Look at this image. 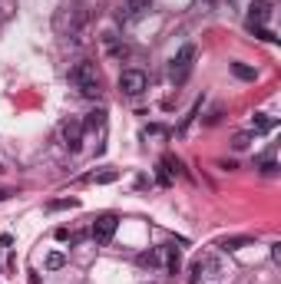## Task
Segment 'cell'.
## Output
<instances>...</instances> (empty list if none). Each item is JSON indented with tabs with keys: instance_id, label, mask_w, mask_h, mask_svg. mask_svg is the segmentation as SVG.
I'll return each mask as SVG.
<instances>
[{
	"instance_id": "6da1fadb",
	"label": "cell",
	"mask_w": 281,
	"mask_h": 284,
	"mask_svg": "<svg viewBox=\"0 0 281 284\" xmlns=\"http://www.w3.org/2000/svg\"><path fill=\"white\" fill-rule=\"evenodd\" d=\"M69 83H73L76 89H80V96H100V70H96L93 60H80V63H73V70H69Z\"/></svg>"
},
{
	"instance_id": "7a4b0ae2",
	"label": "cell",
	"mask_w": 281,
	"mask_h": 284,
	"mask_svg": "<svg viewBox=\"0 0 281 284\" xmlns=\"http://www.w3.org/2000/svg\"><path fill=\"white\" fill-rule=\"evenodd\" d=\"M195 60H199L195 43H185V46H182V50L172 57V63H169V80H172L175 86L189 83V76H192V70H195Z\"/></svg>"
},
{
	"instance_id": "3957f363",
	"label": "cell",
	"mask_w": 281,
	"mask_h": 284,
	"mask_svg": "<svg viewBox=\"0 0 281 284\" xmlns=\"http://www.w3.org/2000/svg\"><path fill=\"white\" fill-rule=\"evenodd\" d=\"M222 274V261L215 251H202L199 258L189 265V284H202V281H215Z\"/></svg>"
},
{
	"instance_id": "277c9868",
	"label": "cell",
	"mask_w": 281,
	"mask_h": 284,
	"mask_svg": "<svg viewBox=\"0 0 281 284\" xmlns=\"http://www.w3.org/2000/svg\"><path fill=\"white\" fill-rule=\"evenodd\" d=\"M83 133H86V129H83V119H66L60 126V142L66 145L69 152H80V145H83Z\"/></svg>"
},
{
	"instance_id": "5b68a950",
	"label": "cell",
	"mask_w": 281,
	"mask_h": 284,
	"mask_svg": "<svg viewBox=\"0 0 281 284\" xmlns=\"http://www.w3.org/2000/svg\"><path fill=\"white\" fill-rule=\"evenodd\" d=\"M119 93L123 96H143L146 93V73L143 70H123L119 73Z\"/></svg>"
},
{
	"instance_id": "8992f818",
	"label": "cell",
	"mask_w": 281,
	"mask_h": 284,
	"mask_svg": "<svg viewBox=\"0 0 281 284\" xmlns=\"http://www.w3.org/2000/svg\"><path fill=\"white\" fill-rule=\"evenodd\" d=\"M149 10H152V0H126V4L119 7V23H136V20H143Z\"/></svg>"
},
{
	"instance_id": "52a82bcc",
	"label": "cell",
	"mask_w": 281,
	"mask_h": 284,
	"mask_svg": "<svg viewBox=\"0 0 281 284\" xmlns=\"http://www.w3.org/2000/svg\"><path fill=\"white\" fill-rule=\"evenodd\" d=\"M116 225H119L116 215H100V218L93 221V241L96 245H109L112 235H116Z\"/></svg>"
},
{
	"instance_id": "ba28073f",
	"label": "cell",
	"mask_w": 281,
	"mask_h": 284,
	"mask_svg": "<svg viewBox=\"0 0 281 284\" xmlns=\"http://www.w3.org/2000/svg\"><path fill=\"white\" fill-rule=\"evenodd\" d=\"M179 268H182V254H179V248H175V245H159V271H166V274H179Z\"/></svg>"
},
{
	"instance_id": "9c48e42d",
	"label": "cell",
	"mask_w": 281,
	"mask_h": 284,
	"mask_svg": "<svg viewBox=\"0 0 281 284\" xmlns=\"http://www.w3.org/2000/svg\"><path fill=\"white\" fill-rule=\"evenodd\" d=\"M268 20H271V4H268V0H255V4L248 7V30L265 27Z\"/></svg>"
},
{
	"instance_id": "30bf717a",
	"label": "cell",
	"mask_w": 281,
	"mask_h": 284,
	"mask_svg": "<svg viewBox=\"0 0 281 284\" xmlns=\"http://www.w3.org/2000/svg\"><path fill=\"white\" fill-rule=\"evenodd\" d=\"M275 126H278V119L268 116V113H255L251 116V133H271Z\"/></svg>"
},
{
	"instance_id": "8fae6325",
	"label": "cell",
	"mask_w": 281,
	"mask_h": 284,
	"mask_svg": "<svg viewBox=\"0 0 281 284\" xmlns=\"http://www.w3.org/2000/svg\"><path fill=\"white\" fill-rule=\"evenodd\" d=\"M245 245H251L248 235H231V238H222V241H219L222 251H238V248H245Z\"/></svg>"
},
{
	"instance_id": "7c38bea8",
	"label": "cell",
	"mask_w": 281,
	"mask_h": 284,
	"mask_svg": "<svg viewBox=\"0 0 281 284\" xmlns=\"http://www.w3.org/2000/svg\"><path fill=\"white\" fill-rule=\"evenodd\" d=\"M231 76H238V80H245V83H251V80H258V73H255V66H248V63H231Z\"/></svg>"
},
{
	"instance_id": "4fadbf2b",
	"label": "cell",
	"mask_w": 281,
	"mask_h": 284,
	"mask_svg": "<svg viewBox=\"0 0 281 284\" xmlns=\"http://www.w3.org/2000/svg\"><path fill=\"white\" fill-rule=\"evenodd\" d=\"M199 109H202V99H195V102H192V109H189V116H182V122H179V129H175V133L185 136V133H189V126H192V119L199 116Z\"/></svg>"
},
{
	"instance_id": "5bb4252c",
	"label": "cell",
	"mask_w": 281,
	"mask_h": 284,
	"mask_svg": "<svg viewBox=\"0 0 281 284\" xmlns=\"http://www.w3.org/2000/svg\"><path fill=\"white\" fill-rule=\"evenodd\" d=\"M116 178H119V172H116V169H106V172H93V175H86V182L109 185V182H116Z\"/></svg>"
},
{
	"instance_id": "9a60e30c",
	"label": "cell",
	"mask_w": 281,
	"mask_h": 284,
	"mask_svg": "<svg viewBox=\"0 0 281 284\" xmlns=\"http://www.w3.org/2000/svg\"><path fill=\"white\" fill-rule=\"evenodd\" d=\"M103 126H106V113H103V109L89 113V119L83 122V129H103Z\"/></svg>"
},
{
	"instance_id": "2e32d148",
	"label": "cell",
	"mask_w": 281,
	"mask_h": 284,
	"mask_svg": "<svg viewBox=\"0 0 281 284\" xmlns=\"http://www.w3.org/2000/svg\"><path fill=\"white\" fill-rule=\"evenodd\" d=\"M80 198H56V202H46V212H63V209H76Z\"/></svg>"
},
{
	"instance_id": "e0dca14e",
	"label": "cell",
	"mask_w": 281,
	"mask_h": 284,
	"mask_svg": "<svg viewBox=\"0 0 281 284\" xmlns=\"http://www.w3.org/2000/svg\"><path fill=\"white\" fill-rule=\"evenodd\" d=\"M139 265H143V268H152V271H159V248H152V251L139 254Z\"/></svg>"
},
{
	"instance_id": "ac0fdd59",
	"label": "cell",
	"mask_w": 281,
	"mask_h": 284,
	"mask_svg": "<svg viewBox=\"0 0 281 284\" xmlns=\"http://www.w3.org/2000/svg\"><path fill=\"white\" fill-rule=\"evenodd\" d=\"M63 265H66V254H63V251H50V254H46V271H60Z\"/></svg>"
},
{
	"instance_id": "d6986e66",
	"label": "cell",
	"mask_w": 281,
	"mask_h": 284,
	"mask_svg": "<svg viewBox=\"0 0 281 284\" xmlns=\"http://www.w3.org/2000/svg\"><path fill=\"white\" fill-rule=\"evenodd\" d=\"M156 178H159V185H172V172H169V165H166V162H159Z\"/></svg>"
},
{
	"instance_id": "ffe728a7",
	"label": "cell",
	"mask_w": 281,
	"mask_h": 284,
	"mask_svg": "<svg viewBox=\"0 0 281 284\" xmlns=\"http://www.w3.org/2000/svg\"><path fill=\"white\" fill-rule=\"evenodd\" d=\"M231 145H235L238 152H242V149H248V145H251V133H238V136H235V142H231Z\"/></svg>"
},
{
	"instance_id": "44dd1931",
	"label": "cell",
	"mask_w": 281,
	"mask_h": 284,
	"mask_svg": "<svg viewBox=\"0 0 281 284\" xmlns=\"http://www.w3.org/2000/svg\"><path fill=\"white\" fill-rule=\"evenodd\" d=\"M255 37H258V40H268V43H278V37L268 30V27H255Z\"/></svg>"
},
{
	"instance_id": "7402d4cb",
	"label": "cell",
	"mask_w": 281,
	"mask_h": 284,
	"mask_svg": "<svg viewBox=\"0 0 281 284\" xmlns=\"http://www.w3.org/2000/svg\"><path fill=\"white\" fill-rule=\"evenodd\" d=\"M275 169H278V165H275V159H265V162H262V172H268V175H271Z\"/></svg>"
},
{
	"instance_id": "603a6c76",
	"label": "cell",
	"mask_w": 281,
	"mask_h": 284,
	"mask_svg": "<svg viewBox=\"0 0 281 284\" xmlns=\"http://www.w3.org/2000/svg\"><path fill=\"white\" fill-rule=\"evenodd\" d=\"M53 235H56V241H66V238H69V231H66V228H56Z\"/></svg>"
}]
</instances>
